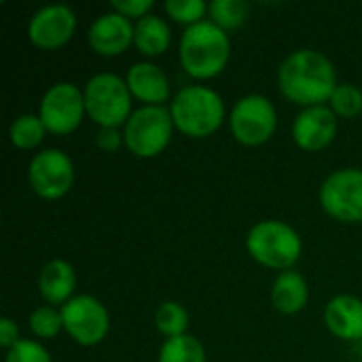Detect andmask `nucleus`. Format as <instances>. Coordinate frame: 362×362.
<instances>
[{
  "mask_svg": "<svg viewBox=\"0 0 362 362\" xmlns=\"http://www.w3.org/2000/svg\"><path fill=\"white\" fill-rule=\"evenodd\" d=\"M87 115L85 110V93L78 89L74 83H55L49 87L40 100L38 117L42 119L47 132L55 136H68L72 134L83 117Z\"/></svg>",
  "mask_w": 362,
  "mask_h": 362,
  "instance_id": "9",
  "label": "nucleus"
},
{
  "mask_svg": "<svg viewBox=\"0 0 362 362\" xmlns=\"http://www.w3.org/2000/svg\"><path fill=\"white\" fill-rule=\"evenodd\" d=\"M248 255L263 267L288 272L301 259V235L282 221H261L246 235Z\"/></svg>",
  "mask_w": 362,
  "mask_h": 362,
  "instance_id": "4",
  "label": "nucleus"
},
{
  "mask_svg": "<svg viewBox=\"0 0 362 362\" xmlns=\"http://www.w3.org/2000/svg\"><path fill=\"white\" fill-rule=\"evenodd\" d=\"M178 57L189 76L208 81L225 70L231 57V40L223 28L204 19L182 32Z\"/></svg>",
  "mask_w": 362,
  "mask_h": 362,
  "instance_id": "2",
  "label": "nucleus"
},
{
  "mask_svg": "<svg viewBox=\"0 0 362 362\" xmlns=\"http://www.w3.org/2000/svg\"><path fill=\"white\" fill-rule=\"evenodd\" d=\"M4 362H53L45 346L32 339H19L11 350H6Z\"/></svg>",
  "mask_w": 362,
  "mask_h": 362,
  "instance_id": "27",
  "label": "nucleus"
},
{
  "mask_svg": "<svg viewBox=\"0 0 362 362\" xmlns=\"http://www.w3.org/2000/svg\"><path fill=\"white\" fill-rule=\"evenodd\" d=\"M76 30V15L68 4H47L28 21V40L45 51L64 47Z\"/></svg>",
  "mask_w": 362,
  "mask_h": 362,
  "instance_id": "12",
  "label": "nucleus"
},
{
  "mask_svg": "<svg viewBox=\"0 0 362 362\" xmlns=\"http://www.w3.org/2000/svg\"><path fill=\"white\" fill-rule=\"evenodd\" d=\"M17 341H19V327L11 318H2L0 320V346L11 350Z\"/></svg>",
  "mask_w": 362,
  "mask_h": 362,
  "instance_id": "30",
  "label": "nucleus"
},
{
  "mask_svg": "<svg viewBox=\"0 0 362 362\" xmlns=\"http://www.w3.org/2000/svg\"><path fill=\"white\" fill-rule=\"evenodd\" d=\"M278 127L276 106L261 93H250L238 100L229 115V129L244 146H261L272 140Z\"/></svg>",
  "mask_w": 362,
  "mask_h": 362,
  "instance_id": "7",
  "label": "nucleus"
},
{
  "mask_svg": "<svg viewBox=\"0 0 362 362\" xmlns=\"http://www.w3.org/2000/svg\"><path fill=\"white\" fill-rule=\"evenodd\" d=\"M337 115L331 106H312L303 108L293 123V140L299 148L308 153H318L327 148L337 136Z\"/></svg>",
  "mask_w": 362,
  "mask_h": 362,
  "instance_id": "13",
  "label": "nucleus"
},
{
  "mask_svg": "<svg viewBox=\"0 0 362 362\" xmlns=\"http://www.w3.org/2000/svg\"><path fill=\"white\" fill-rule=\"evenodd\" d=\"M85 110L87 117L98 127H121L132 117V91L115 72H98L93 74L85 89Z\"/></svg>",
  "mask_w": 362,
  "mask_h": 362,
  "instance_id": "5",
  "label": "nucleus"
},
{
  "mask_svg": "<svg viewBox=\"0 0 362 362\" xmlns=\"http://www.w3.org/2000/svg\"><path fill=\"white\" fill-rule=\"evenodd\" d=\"M337 119H354L362 112V89L352 83H339L329 100Z\"/></svg>",
  "mask_w": 362,
  "mask_h": 362,
  "instance_id": "24",
  "label": "nucleus"
},
{
  "mask_svg": "<svg viewBox=\"0 0 362 362\" xmlns=\"http://www.w3.org/2000/svg\"><path fill=\"white\" fill-rule=\"evenodd\" d=\"M47 127L38 115H19L8 127V140L15 148L32 151L45 140Z\"/></svg>",
  "mask_w": 362,
  "mask_h": 362,
  "instance_id": "20",
  "label": "nucleus"
},
{
  "mask_svg": "<svg viewBox=\"0 0 362 362\" xmlns=\"http://www.w3.org/2000/svg\"><path fill=\"white\" fill-rule=\"evenodd\" d=\"M28 182L40 199H62L74 185V163L64 151L45 148L32 157L28 165Z\"/></svg>",
  "mask_w": 362,
  "mask_h": 362,
  "instance_id": "10",
  "label": "nucleus"
},
{
  "mask_svg": "<svg viewBox=\"0 0 362 362\" xmlns=\"http://www.w3.org/2000/svg\"><path fill=\"white\" fill-rule=\"evenodd\" d=\"M136 49L146 57H159L168 51L172 45V30L170 23L159 15H146L140 21H136V36H134Z\"/></svg>",
  "mask_w": 362,
  "mask_h": 362,
  "instance_id": "19",
  "label": "nucleus"
},
{
  "mask_svg": "<svg viewBox=\"0 0 362 362\" xmlns=\"http://www.w3.org/2000/svg\"><path fill=\"white\" fill-rule=\"evenodd\" d=\"M308 299H310V288L299 272L288 269L278 274V278L272 284V303L280 314L284 316L299 314L308 305Z\"/></svg>",
  "mask_w": 362,
  "mask_h": 362,
  "instance_id": "18",
  "label": "nucleus"
},
{
  "mask_svg": "<svg viewBox=\"0 0 362 362\" xmlns=\"http://www.w3.org/2000/svg\"><path fill=\"white\" fill-rule=\"evenodd\" d=\"M322 210L341 223H362V170L344 168L333 172L320 187Z\"/></svg>",
  "mask_w": 362,
  "mask_h": 362,
  "instance_id": "11",
  "label": "nucleus"
},
{
  "mask_svg": "<svg viewBox=\"0 0 362 362\" xmlns=\"http://www.w3.org/2000/svg\"><path fill=\"white\" fill-rule=\"evenodd\" d=\"M155 327L161 335H165V339L172 337H180L187 335L189 329V314L187 310L176 303V301H165L157 308L155 312Z\"/></svg>",
  "mask_w": 362,
  "mask_h": 362,
  "instance_id": "23",
  "label": "nucleus"
},
{
  "mask_svg": "<svg viewBox=\"0 0 362 362\" xmlns=\"http://www.w3.org/2000/svg\"><path fill=\"white\" fill-rule=\"evenodd\" d=\"M163 11L170 15L172 21L191 28L204 21V15L208 13V4L204 0H165Z\"/></svg>",
  "mask_w": 362,
  "mask_h": 362,
  "instance_id": "26",
  "label": "nucleus"
},
{
  "mask_svg": "<svg viewBox=\"0 0 362 362\" xmlns=\"http://www.w3.org/2000/svg\"><path fill=\"white\" fill-rule=\"evenodd\" d=\"M64 331L83 348L98 346L110 331V316L106 305L91 295H76L62 305Z\"/></svg>",
  "mask_w": 362,
  "mask_h": 362,
  "instance_id": "8",
  "label": "nucleus"
},
{
  "mask_svg": "<svg viewBox=\"0 0 362 362\" xmlns=\"http://www.w3.org/2000/svg\"><path fill=\"white\" fill-rule=\"evenodd\" d=\"M157 362H206V350L193 335H180L165 339Z\"/></svg>",
  "mask_w": 362,
  "mask_h": 362,
  "instance_id": "21",
  "label": "nucleus"
},
{
  "mask_svg": "<svg viewBox=\"0 0 362 362\" xmlns=\"http://www.w3.org/2000/svg\"><path fill=\"white\" fill-rule=\"evenodd\" d=\"M74 288H76V274L68 261L53 259L45 263L38 276V291L49 305H66L72 299Z\"/></svg>",
  "mask_w": 362,
  "mask_h": 362,
  "instance_id": "17",
  "label": "nucleus"
},
{
  "mask_svg": "<svg viewBox=\"0 0 362 362\" xmlns=\"http://www.w3.org/2000/svg\"><path fill=\"white\" fill-rule=\"evenodd\" d=\"M208 13L212 17L210 21L227 32V30L242 28L246 23L250 15V6L244 0H214L212 4H208Z\"/></svg>",
  "mask_w": 362,
  "mask_h": 362,
  "instance_id": "22",
  "label": "nucleus"
},
{
  "mask_svg": "<svg viewBox=\"0 0 362 362\" xmlns=\"http://www.w3.org/2000/svg\"><path fill=\"white\" fill-rule=\"evenodd\" d=\"M110 6H112V11H117L119 15L127 17L129 21L132 19H138L140 21L142 17L151 15L155 2L153 0H112Z\"/></svg>",
  "mask_w": 362,
  "mask_h": 362,
  "instance_id": "28",
  "label": "nucleus"
},
{
  "mask_svg": "<svg viewBox=\"0 0 362 362\" xmlns=\"http://www.w3.org/2000/svg\"><path fill=\"white\" fill-rule=\"evenodd\" d=\"M325 322L337 339H362V299L354 295L333 297L325 308Z\"/></svg>",
  "mask_w": 362,
  "mask_h": 362,
  "instance_id": "16",
  "label": "nucleus"
},
{
  "mask_svg": "<svg viewBox=\"0 0 362 362\" xmlns=\"http://www.w3.org/2000/svg\"><path fill=\"white\" fill-rule=\"evenodd\" d=\"M134 36H136V25L127 17L119 15L117 11L98 15L89 25V34H87L89 47L104 57H115L125 53L134 45Z\"/></svg>",
  "mask_w": 362,
  "mask_h": 362,
  "instance_id": "14",
  "label": "nucleus"
},
{
  "mask_svg": "<svg viewBox=\"0 0 362 362\" xmlns=\"http://www.w3.org/2000/svg\"><path fill=\"white\" fill-rule=\"evenodd\" d=\"M174 134V121L165 106H140L123 125V140L132 155L153 159L161 155Z\"/></svg>",
  "mask_w": 362,
  "mask_h": 362,
  "instance_id": "6",
  "label": "nucleus"
},
{
  "mask_svg": "<svg viewBox=\"0 0 362 362\" xmlns=\"http://www.w3.org/2000/svg\"><path fill=\"white\" fill-rule=\"evenodd\" d=\"M121 144H125L123 140V132L119 127H100L95 134V146L106 151V153H115Z\"/></svg>",
  "mask_w": 362,
  "mask_h": 362,
  "instance_id": "29",
  "label": "nucleus"
},
{
  "mask_svg": "<svg viewBox=\"0 0 362 362\" xmlns=\"http://www.w3.org/2000/svg\"><path fill=\"white\" fill-rule=\"evenodd\" d=\"M125 83L132 98L142 102V106H163L170 98V78L153 62L134 64L125 74Z\"/></svg>",
  "mask_w": 362,
  "mask_h": 362,
  "instance_id": "15",
  "label": "nucleus"
},
{
  "mask_svg": "<svg viewBox=\"0 0 362 362\" xmlns=\"http://www.w3.org/2000/svg\"><path fill=\"white\" fill-rule=\"evenodd\" d=\"M174 127L189 138H208L225 121V102L206 85H187L170 102Z\"/></svg>",
  "mask_w": 362,
  "mask_h": 362,
  "instance_id": "3",
  "label": "nucleus"
},
{
  "mask_svg": "<svg viewBox=\"0 0 362 362\" xmlns=\"http://www.w3.org/2000/svg\"><path fill=\"white\" fill-rule=\"evenodd\" d=\"M28 327L38 339H53L64 331L62 310H55L53 305H40L30 314Z\"/></svg>",
  "mask_w": 362,
  "mask_h": 362,
  "instance_id": "25",
  "label": "nucleus"
},
{
  "mask_svg": "<svg viewBox=\"0 0 362 362\" xmlns=\"http://www.w3.org/2000/svg\"><path fill=\"white\" fill-rule=\"evenodd\" d=\"M337 85L333 62L314 49L293 51L278 68V87L282 95L303 108L325 106Z\"/></svg>",
  "mask_w": 362,
  "mask_h": 362,
  "instance_id": "1",
  "label": "nucleus"
}]
</instances>
